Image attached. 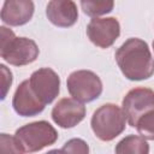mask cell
<instances>
[{"label":"cell","instance_id":"1","mask_svg":"<svg viewBox=\"0 0 154 154\" xmlns=\"http://www.w3.org/2000/svg\"><path fill=\"white\" fill-rule=\"evenodd\" d=\"M114 58L129 81H144L154 75V58L148 43L138 37L128 38L116 51Z\"/></svg>","mask_w":154,"mask_h":154},{"label":"cell","instance_id":"2","mask_svg":"<svg viewBox=\"0 0 154 154\" xmlns=\"http://www.w3.org/2000/svg\"><path fill=\"white\" fill-rule=\"evenodd\" d=\"M1 58L13 66H24L34 63L40 53L36 42L28 37H17L14 32L1 26Z\"/></svg>","mask_w":154,"mask_h":154},{"label":"cell","instance_id":"3","mask_svg":"<svg viewBox=\"0 0 154 154\" xmlns=\"http://www.w3.org/2000/svg\"><path fill=\"white\" fill-rule=\"evenodd\" d=\"M126 122L128 119L123 108L114 103H105L93 113L90 125L99 140L109 142L125 130Z\"/></svg>","mask_w":154,"mask_h":154},{"label":"cell","instance_id":"4","mask_svg":"<svg viewBox=\"0 0 154 154\" xmlns=\"http://www.w3.org/2000/svg\"><path fill=\"white\" fill-rule=\"evenodd\" d=\"M14 138L20 153H35L55 143L58 131L46 120L32 122L16 130Z\"/></svg>","mask_w":154,"mask_h":154},{"label":"cell","instance_id":"5","mask_svg":"<svg viewBox=\"0 0 154 154\" xmlns=\"http://www.w3.org/2000/svg\"><path fill=\"white\" fill-rule=\"evenodd\" d=\"M70 95L82 103L96 100L102 93V82L100 77L90 70H77L70 73L66 81Z\"/></svg>","mask_w":154,"mask_h":154},{"label":"cell","instance_id":"6","mask_svg":"<svg viewBox=\"0 0 154 154\" xmlns=\"http://www.w3.org/2000/svg\"><path fill=\"white\" fill-rule=\"evenodd\" d=\"M122 108L129 125L136 128L138 119L147 112L154 109V90L144 87H137L129 90L123 99Z\"/></svg>","mask_w":154,"mask_h":154},{"label":"cell","instance_id":"7","mask_svg":"<svg viewBox=\"0 0 154 154\" xmlns=\"http://www.w3.org/2000/svg\"><path fill=\"white\" fill-rule=\"evenodd\" d=\"M120 35V24L114 17H94L87 25V36L100 48L111 47Z\"/></svg>","mask_w":154,"mask_h":154},{"label":"cell","instance_id":"8","mask_svg":"<svg viewBox=\"0 0 154 154\" xmlns=\"http://www.w3.org/2000/svg\"><path fill=\"white\" fill-rule=\"evenodd\" d=\"M30 85L37 97L45 103H52L60 91V77L51 67H41L34 71L29 78Z\"/></svg>","mask_w":154,"mask_h":154},{"label":"cell","instance_id":"9","mask_svg":"<svg viewBox=\"0 0 154 154\" xmlns=\"http://www.w3.org/2000/svg\"><path fill=\"white\" fill-rule=\"evenodd\" d=\"M84 117L85 107L73 97L60 99L52 109L53 122L63 129H71L76 126L84 119Z\"/></svg>","mask_w":154,"mask_h":154},{"label":"cell","instance_id":"10","mask_svg":"<svg viewBox=\"0 0 154 154\" xmlns=\"http://www.w3.org/2000/svg\"><path fill=\"white\" fill-rule=\"evenodd\" d=\"M12 107L20 117H35L45 109L46 105L34 93L29 79H25L17 87L14 91Z\"/></svg>","mask_w":154,"mask_h":154},{"label":"cell","instance_id":"11","mask_svg":"<svg viewBox=\"0 0 154 154\" xmlns=\"http://www.w3.org/2000/svg\"><path fill=\"white\" fill-rule=\"evenodd\" d=\"M34 11L32 0H5L1 8V20L10 26H20L30 22Z\"/></svg>","mask_w":154,"mask_h":154},{"label":"cell","instance_id":"12","mask_svg":"<svg viewBox=\"0 0 154 154\" xmlns=\"http://www.w3.org/2000/svg\"><path fill=\"white\" fill-rule=\"evenodd\" d=\"M48 20L58 28H70L78 20L77 5L72 0H51L46 7Z\"/></svg>","mask_w":154,"mask_h":154},{"label":"cell","instance_id":"13","mask_svg":"<svg viewBox=\"0 0 154 154\" xmlns=\"http://www.w3.org/2000/svg\"><path fill=\"white\" fill-rule=\"evenodd\" d=\"M114 152L118 154H148L149 144L147 143L146 138H143L141 135H129L118 142V144L114 148Z\"/></svg>","mask_w":154,"mask_h":154},{"label":"cell","instance_id":"14","mask_svg":"<svg viewBox=\"0 0 154 154\" xmlns=\"http://www.w3.org/2000/svg\"><path fill=\"white\" fill-rule=\"evenodd\" d=\"M83 12L89 17H101L112 12L114 0H79Z\"/></svg>","mask_w":154,"mask_h":154},{"label":"cell","instance_id":"15","mask_svg":"<svg viewBox=\"0 0 154 154\" xmlns=\"http://www.w3.org/2000/svg\"><path fill=\"white\" fill-rule=\"evenodd\" d=\"M136 129L143 138L154 141V109L147 112L138 119Z\"/></svg>","mask_w":154,"mask_h":154},{"label":"cell","instance_id":"16","mask_svg":"<svg viewBox=\"0 0 154 154\" xmlns=\"http://www.w3.org/2000/svg\"><path fill=\"white\" fill-rule=\"evenodd\" d=\"M59 153H82V154H87L89 153V147L85 141H83L82 138H71L69 140L61 149L57 150Z\"/></svg>","mask_w":154,"mask_h":154},{"label":"cell","instance_id":"17","mask_svg":"<svg viewBox=\"0 0 154 154\" xmlns=\"http://www.w3.org/2000/svg\"><path fill=\"white\" fill-rule=\"evenodd\" d=\"M1 150L2 152H11V153H20V149L17 144L14 136H10L7 134H1L0 136Z\"/></svg>","mask_w":154,"mask_h":154},{"label":"cell","instance_id":"18","mask_svg":"<svg viewBox=\"0 0 154 154\" xmlns=\"http://www.w3.org/2000/svg\"><path fill=\"white\" fill-rule=\"evenodd\" d=\"M0 69H1V73H2V95H1V100H5L6 94H7L8 89L11 88L13 78H12V72L4 64L0 65Z\"/></svg>","mask_w":154,"mask_h":154},{"label":"cell","instance_id":"19","mask_svg":"<svg viewBox=\"0 0 154 154\" xmlns=\"http://www.w3.org/2000/svg\"><path fill=\"white\" fill-rule=\"evenodd\" d=\"M153 49H154V40H153Z\"/></svg>","mask_w":154,"mask_h":154}]
</instances>
